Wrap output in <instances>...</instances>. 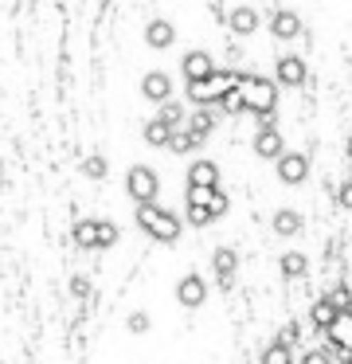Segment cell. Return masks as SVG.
Instances as JSON below:
<instances>
[{
  "label": "cell",
  "instance_id": "12",
  "mask_svg": "<svg viewBox=\"0 0 352 364\" xmlns=\"http://www.w3.org/2000/svg\"><path fill=\"white\" fill-rule=\"evenodd\" d=\"M274 75H278V87H302L305 82V63L297 55H282L278 67H274Z\"/></svg>",
  "mask_w": 352,
  "mask_h": 364
},
{
  "label": "cell",
  "instance_id": "34",
  "mask_svg": "<svg viewBox=\"0 0 352 364\" xmlns=\"http://www.w3.org/2000/svg\"><path fill=\"white\" fill-rule=\"evenodd\" d=\"M129 329L133 333H145L149 329V314H129Z\"/></svg>",
  "mask_w": 352,
  "mask_h": 364
},
{
  "label": "cell",
  "instance_id": "16",
  "mask_svg": "<svg viewBox=\"0 0 352 364\" xmlns=\"http://www.w3.org/2000/svg\"><path fill=\"white\" fill-rule=\"evenodd\" d=\"M172 137H176V129H172L169 122H161V118L145 122V141H149V145H156V149H164V145H172Z\"/></svg>",
  "mask_w": 352,
  "mask_h": 364
},
{
  "label": "cell",
  "instance_id": "27",
  "mask_svg": "<svg viewBox=\"0 0 352 364\" xmlns=\"http://www.w3.org/2000/svg\"><path fill=\"white\" fill-rule=\"evenodd\" d=\"M117 235H122V231H117L114 220H98V247H114Z\"/></svg>",
  "mask_w": 352,
  "mask_h": 364
},
{
  "label": "cell",
  "instance_id": "1",
  "mask_svg": "<svg viewBox=\"0 0 352 364\" xmlns=\"http://www.w3.org/2000/svg\"><path fill=\"white\" fill-rule=\"evenodd\" d=\"M235 98H239V110H250V114H258V118H262V114L278 110V82L258 79V75H242Z\"/></svg>",
  "mask_w": 352,
  "mask_h": 364
},
{
  "label": "cell",
  "instance_id": "20",
  "mask_svg": "<svg viewBox=\"0 0 352 364\" xmlns=\"http://www.w3.org/2000/svg\"><path fill=\"white\" fill-rule=\"evenodd\" d=\"M211 262H215V274L223 278V282H231V274H235V267H239V255L231 251V247H219L215 255H211Z\"/></svg>",
  "mask_w": 352,
  "mask_h": 364
},
{
  "label": "cell",
  "instance_id": "29",
  "mask_svg": "<svg viewBox=\"0 0 352 364\" xmlns=\"http://www.w3.org/2000/svg\"><path fill=\"white\" fill-rule=\"evenodd\" d=\"M333 348H309V353L302 356V364H333Z\"/></svg>",
  "mask_w": 352,
  "mask_h": 364
},
{
  "label": "cell",
  "instance_id": "23",
  "mask_svg": "<svg viewBox=\"0 0 352 364\" xmlns=\"http://www.w3.org/2000/svg\"><path fill=\"white\" fill-rule=\"evenodd\" d=\"M325 298L333 301V309H336V314H352V290H348L344 282H336L333 290L325 294Z\"/></svg>",
  "mask_w": 352,
  "mask_h": 364
},
{
  "label": "cell",
  "instance_id": "5",
  "mask_svg": "<svg viewBox=\"0 0 352 364\" xmlns=\"http://www.w3.org/2000/svg\"><path fill=\"white\" fill-rule=\"evenodd\" d=\"M203 298H208V282H203V274H196V270H192V274H184L176 282V301L184 309H200Z\"/></svg>",
  "mask_w": 352,
  "mask_h": 364
},
{
  "label": "cell",
  "instance_id": "24",
  "mask_svg": "<svg viewBox=\"0 0 352 364\" xmlns=\"http://www.w3.org/2000/svg\"><path fill=\"white\" fill-rule=\"evenodd\" d=\"M211 126H215V114H211V110H196V114H192V122H188V129H192V134H200L203 141H208Z\"/></svg>",
  "mask_w": 352,
  "mask_h": 364
},
{
  "label": "cell",
  "instance_id": "13",
  "mask_svg": "<svg viewBox=\"0 0 352 364\" xmlns=\"http://www.w3.org/2000/svg\"><path fill=\"white\" fill-rule=\"evenodd\" d=\"M270 32L278 36V40H297V32H302V20H297V12L289 9H278L270 20Z\"/></svg>",
  "mask_w": 352,
  "mask_h": 364
},
{
  "label": "cell",
  "instance_id": "28",
  "mask_svg": "<svg viewBox=\"0 0 352 364\" xmlns=\"http://www.w3.org/2000/svg\"><path fill=\"white\" fill-rule=\"evenodd\" d=\"M78 168H82L86 181H102V176H106V161H102V157H86Z\"/></svg>",
  "mask_w": 352,
  "mask_h": 364
},
{
  "label": "cell",
  "instance_id": "14",
  "mask_svg": "<svg viewBox=\"0 0 352 364\" xmlns=\"http://www.w3.org/2000/svg\"><path fill=\"white\" fill-rule=\"evenodd\" d=\"M255 153L262 161H278L282 157V134L278 129H258L255 134Z\"/></svg>",
  "mask_w": 352,
  "mask_h": 364
},
{
  "label": "cell",
  "instance_id": "2",
  "mask_svg": "<svg viewBox=\"0 0 352 364\" xmlns=\"http://www.w3.org/2000/svg\"><path fill=\"white\" fill-rule=\"evenodd\" d=\"M137 228L145 231L149 239H156V243H176L180 239V215L169 212V208L161 204H137Z\"/></svg>",
  "mask_w": 352,
  "mask_h": 364
},
{
  "label": "cell",
  "instance_id": "3",
  "mask_svg": "<svg viewBox=\"0 0 352 364\" xmlns=\"http://www.w3.org/2000/svg\"><path fill=\"white\" fill-rule=\"evenodd\" d=\"M239 82H242L239 71H215L211 79H203V82H188V98H192V102L203 110V106L223 102L227 95H235V90H239Z\"/></svg>",
  "mask_w": 352,
  "mask_h": 364
},
{
  "label": "cell",
  "instance_id": "4",
  "mask_svg": "<svg viewBox=\"0 0 352 364\" xmlns=\"http://www.w3.org/2000/svg\"><path fill=\"white\" fill-rule=\"evenodd\" d=\"M125 192H129V200H137V204H156L161 181H156V173L149 165H133L129 173H125Z\"/></svg>",
  "mask_w": 352,
  "mask_h": 364
},
{
  "label": "cell",
  "instance_id": "9",
  "mask_svg": "<svg viewBox=\"0 0 352 364\" xmlns=\"http://www.w3.org/2000/svg\"><path fill=\"white\" fill-rule=\"evenodd\" d=\"M278 176L286 184H302L309 176V157L305 153H282L278 157Z\"/></svg>",
  "mask_w": 352,
  "mask_h": 364
},
{
  "label": "cell",
  "instance_id": "19",
  "mask_svg": "<svg viewBox=\"0 0 352 364\" xmlns=\"http://www.w3.org/2000/svg\"><path fill=\"white\" fill-rule=\"evenodd\" d=\"M255 28H258V12L247 9V4H239V9L231 12V32L235 36H250Z\"/></svg>",
  "mask_w": 352,
  "mask_h": 364
},
{
  "label": "cell",
  "instance_id": "25",
  "mask_svg": "<svg viewBox=\"0 0 352 364\" xmlns=\"http://www.w3.org/2000/svg\"><path fill=\"white\" fill-rule=\"evenodd\" d=\"M282 274H286V278H302L305 274V255H297V251L282 255Z\"/></svg>",
  "mask_w": 352,
  "mask_h": 364
},
{
  "label": "cell",
  "instance_id": "26",
  "mask_svg": "<svg viewBox=\"0 0 352 364\" xmlns=\"http://www.w3.org/2000/svg\"><path fill=\"white\" fill-rule=\"evenodd\" d=\"M161 122H169V126L180 134V129H184V110H180L176 102H164V106H161Z\"/></svg>",
  "mask_w": 352,
  "mask_h": 364
},
{
  "label": "cell",
  "instance_id": "22",
  "mask_svg": "<svg viewBox=\"0 0 352 364\" xmlns=\"http://www.w3.org/2000/svg\"><path fill=\"white\" fill-rule=\"evenodd\" d=\"M200 145H203V137H200V134H192V129L184 126L176 137H172V145H169V149H172V153H196Z\"/></svg>",
  "mask_w": 352,
  "mask_h": 364
},
{
  "label": "cell",
  "instance_id": "36",
  "mask_svg": "<svg viewBox=\"0 0 352 364\" xmlns=\"http://www.w3.org/2000/svg\"><path fill=\"white\" fill-rule=\"evenodd\" d=\"M344 364H352V356H348V360H344Z\"/></svg>",
  "mask_w": 352,
  "mask_h": 364
},
{
  "label": "cell",
  "instance_id": "30",
  "mask_svg": "<svg viewBox=\"0 0 352 364\" xmlns=\"http://www.w3.org/2000/svg\"><path fill=\"white\" fill-rule=\"evenodd\" d=\"M188 223H192V228H208V223H211V212H208V208L188 204Z\"/></svg>",
  "mask_w": 352,
  "mask_h": 364
},
{
  "label": "cell",
  "instance_id": "33",
  "mask_svg": "<svg viewBox=\"0 0 352 364\" xmlns=\"http://www.w3.org/2000/svg\"><path fill=\"white\" fill-rule=\"evenodd\" d=\"M278 341H282V345H289V348H294V341H302V329H297V321H294V325H286V333H282Z\"/></svg>",
  "mask_w": 352,
  "mask_h": 364
},
{
  "label": "cell",
  "instance_id": "31",
  "mask_svg": "<svg viewBox=\"0 0 352 364\" xmlns=\"http://www.w3.org/2000/svg\"><path fill=\"white\" fill-rule=\"evenodd\" d=\"M227 208H231V200H227V192L219 188L215 200H211V220H219V215H227Z\"/></svg>",
  "mask_w": 352,
  "mask_h": 364
},
{
  "label": "cell",
  "instance_id": "32",
  "mask_svg": "<svg viewBox=\"0 0 352 364\" xmlns=\"http://www.w3.org/2000/svg\"><path fill=\"white\" fill-rule=\"evenodd\" d=\"M336 200H341V208H348V212H352V181H344L341 188H336Z\"/></svg>",
  "mask_w": 352,
  "mask_h": 364
},
{
  "label": "cell",
  "instance_id": "7",
  "mask_svg": "<svg viewBox=\"0 0 352 364\" xmlns=\"http://www.w3.org/2000/svg\"><path fill=\"white\" fill-rule=\"evenodd\" d=\"M141 98H149V102H172V75L169 71H149L145 79H141Z\"/></svg>",
  "mask_w": 352,
  "mask_h": 364
},
{
  "label": "cell",
  "instance_id": "10",
  "mask_svg": "<svg viewBox=\"0 0 352 364\" xmlns=\"http://www.w3.org/2000/svg\"><path fill=\"white\" fill-rule=\"evenodd\" d=\"M145 43H149V48H156V51L172 48V43H176V28H172V20H161V16L149 20V24H145Z\"/></svg>",
  "mask_w": 352,
  "mask_h": 364
},
{
  "label": "cell",
  "instance_id": "21",
  "mask_svg": "<svg viewBox=\"0 0 352 364\" xmlns=\"http://www.w3.org/2000/svg\"><path fill=\"white\" fill-rule=\"evenodd\" d=\"M262 364H294V348L282 345V341H270V345L262 348V356H258Z\"/></svg>",
  "mask_w": 352,
  "mask_h": 364
},
{
  "label": "cell",
  "instance_id": "8",
  "mask_svg": "<svg viewBox=\"0 0 352 364\" xmlns=\"http://www.w3.org/2000/svg\"><path fill=\"white\" fill-rule=\"evenodd\" d=\"M329 348H333V353H341V360H348L352 356V314H341L336 317L333 325H329Z\"/></svg>",
  "mask_w": 352,
  "mask_h": 364
},
{
  "label": "cell",
  "instance_id": "35",
  "mask_svg": "<svg viewBox=\"0 0 352 364\" xmlns=\"http://www.w3.org/2000/svg\"><path fill=\"white\" fill-rule=\"evenodd\" d=\"M348 161H352V137H348Z\"/></svg>",
  "mask_w": 352,
  "mask_h": 364
},
{
  "label": "cell",
  "instance_id": "11",
  "mask_svg": "<svg viewBox=\"0 0 352 364\" xmlns=\"http://www.w3.org/2000/svg\"><path fill=\"white\" fill-rule=\"evenodd\" d=\"M188 188H219V165L215 161H192V165H188Z\"/></svg>",
  "mask_w": 352,
  "mask_h": 364
},
{
  "label": "cell",
  "instance_id": "18",
  "mask_svg": "<svg viewBox=\"0 0 352 364\" xmlns=\"http://www.w3.org/2000/svg\"><path fill=\"white\" fill-rule=\"evenodd\" d=\"M336 317H341V314L333 309V301H329V298H317V301H313V309H309V321L317 325L321 333H329V325H333Z\"/></svg>",
  "mask_w": 352,
  "mask_h": 364
},
{
  "label": "cell",
  "instance_id": "17",
  "mask_svg": "<svg viewBox=\"0 0 352 364\" xmlns=\"http://www.w3.org/2000/svg\"><path fill=\"white\" fill-rule=\"evenodd\" d=\"M75 243H78V251H98V220H78Z\"/></svg>",
  "mask_w": 352,
  "mask_h": 364
},
{
  "label": "cell",
  "instance_id": "6",
  "mask_svg": "<svg viewBox=\"0 0 352 364\" xmlns=\"http://www.w3.org/2000/svg\"><path fill=\"white\" fill-rule=\"evenodd\" d=\"M180 75H184L188 82H203L215 75V59L208 55V51H188L184 59H180Z\"/></svg>",
  "mask_w": 352,
  "mask_h": 364
},
{
  "label": "cell",
  "instance_id": "15",
  "mask_svg": "<svg viewBox=\"0 0 352 364\" xmlns=\"http://www.w3.org/2000/svg\"><path fill=\"white\" fill-rule=\"evenodd\" d=\"M270 228H274V235L289 239V235H297V231H302V215H297L294 208H278V212H274V220H270Z\"/></svg>",
  "mask_w": 352,
  "mask_h": 364
}]
</instances>
